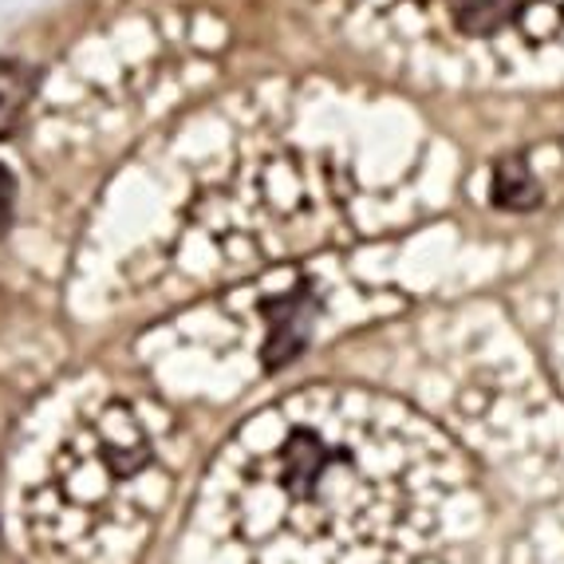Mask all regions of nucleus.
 <instances>
[{"label":"nucleus","instance_id":"nucleus-1","mask_svg":"<svg viewBox=\"0 0 564 564\" xmlns=\"http://www.w3.org/2000/svg\"><path fill=\"white\" fill-rule=\"evenodd\" d=\"M458 489L462 462L431 423L339 387L261 411L221 462L229 529L269 561H411L443 536Z\"/></svg>","mask_w":564,"mask_h":564},{"label":"nucleus","instance_id":"nucleus-2","mask_svg":"<svg viewBox=\"0 0 564 564\" xmlns=\"http://www.w3.org/2000/svg\"><path fill=\"white\" fill-rule=\"evenodd\" d=\"M182 214L186 273H241L339 234L344 189L332 182L328 151L312 154L301 134L249 115L234 134L226 131V154L189 189Z\"/></svg>","mask_w":564,"mask_h":564},{"label":"nucleus","instance_id":"nucleus-3","mask_svg":"<svg viewBox=\"0 0 564 564\" xmlns=\"http://www.w3.org/2000/svg\"><path fill=\"white\" fill-rule=\"evenodd\" d=\"M351 44L411 76L481 87L564 79V0H312Z\"/></svg>","mask_w":564,"mask_h":564},{"label":"nucleus","instance_id":"nucleus-4","mask_svg":"<svg viewBox=\"0 0 564 564\" xmlns=\"http://www.w3.org/2000/svg\"><path fill=\"white\" fill-rule=\"evenodd\" d=\"M36 95V67L24 59H0V139H9Z\"/></svg>","mask_w":564,"mask_h":564},{"label":"nucleus","instance_id":"nucleus-5","mask_svg":"<svg viewBox=\"0 0 564 564\" xmlns=\"http://www.w3.org/2000/svg\"><path fill=\"white\" fill-rule=\"evenodd\" d=\"M494 198H498V206L529 209V206H536L541 189L533 186V174H529L521 162H509V166L498 170V186H494Z\"/></svg>","mask_w":564,"mask_h":564},{"label":"nucleus","instance_id":"nucleus-6","mask_svg":"<svg viewBox=\"0 0 564 564\" xmlns=\"http://www.w3.org/2000/svg\"><path fill=\"white\" fill-rule=\"evenodd\" d=\"M12 202H17V182H12V170L0 166V237L12 221Z\"/></svg>","mask_w":564,"mask_h":564},{"label":"nucleus","instance_id":"nucleus-7","mask_svg":"<svg viewBox=\"0 0 564 564\" xmlns=\"http://www.w3.org/2000/svg\"><path fill=\"white\" fill-rule=\"evenodd\" d=\"M556 364H561V376H564V324L556 332Z\"/></svg>","mask_w":564,"mask_h":564}]
</instances>
